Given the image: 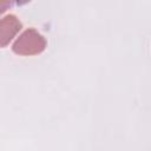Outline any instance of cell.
<instances>
[{"label": "cell", "mask_w": 151, "mask_h": 151, "mask_svg": "<svg viewBox=\"0 0 151 151\" xmlns=\"http://www.w3.org/2000/svg\"><path fill=\"white\" fill-rule=\"evenodd\" d=\"M22 24L14 14H7L0 19V47L7 46L19 33Z\"/></svg>", "instance_id": "obj_2"}, {"label": "cell", "mask_w": 151, "mask_h": 151, "mask_svg": "<svg viewBox=\"0 0 151 151\" xmlns=\"http://www.w3.org/2000/svg\"><path fill=\"white\" fill-rule=\"evenodd\" d=\"M12 6V2L9 1H0V14L4 13L6 11L7 7H11Z\"/></svg>", "instance_id": "obj_3"}, {"label": "cell", "mask_w": 151, "mask_h": 151, "mask_svg": "<svg viewBox=\"0 0 151 151\" xmlns=\"http://www.w3.org/2000/svg\"><path fill=\"white\" fill-rule=\"evenodd\" d=\"M46 39L34 28L24 31L12 45V50L18 55H37L45 51Z\"/></svg>", "instance_id": "obj_1"}]
</instances>
